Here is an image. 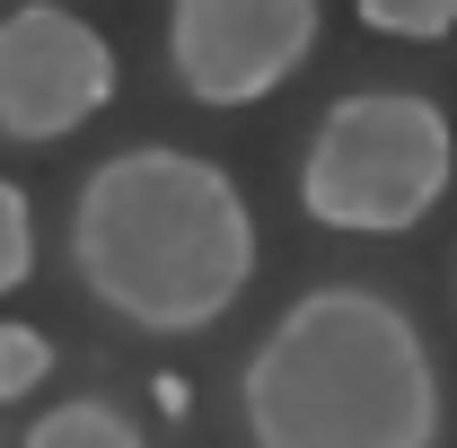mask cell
<instances>
[{
    "mask_svg": "<svg viewBox=\"0 0 457 448\" xmlns=\"http://www.w3.org/2000/svg\"><path fill=\"white\" fill-rule=\"evenodd\" d=\"M45 369H54V343L36 335V326H0V404L36 395V387H45Z\"/></svg>",
    "mask_w": 457,
    "mask_h": 448,
    "instance_id": "cell-9",
    "label": "cell"
},
{
    "mask_svg": "<svg viewBox=\"0 0 457 448\" xmlns=\"http://www.w3.org/2000/svg\"><path fill=\"white\" fill-rule=\"evenodd\" d=\"M317 54V0H168V71L194 106H255Z\"/></svg>",
    "mask_w": 457,
    "mask_h": 448,
    "instance_id": "cell-4",
    "label": "cell"
},
{
    "mask_svg": "<svg viewBox=\"0 0 457 448\" xmlns=\"http://www.w3.org/2000/svg\"><path fill=\"white\" fill-rule=\"evenodd\" d=\"M457 132L422 88H352L299 150V212L343 237H404L440 212Z\"/></svg>",
    "mask_w": 457,
    "mask_h": 448,
    "instance_id": "cell-3",
    "label": "cell"
},
{
    "mask_svg": "<svg viewBox=\"0 0 457 448\" xmlns=\"http://www.w3.org/2000/svg\"><path fill=\"white\" fill-rule=\"evenodd\" d=\"M237 413L255 448H440L449 395L404 299L317 281L246 352Z\"/></svg>",
    "mask_w": 457,
    "mask_h": 448,
    "instance_id": "cell-2",
    "label": "cell"
},
{
    "mask_svg": "<svg viewBox=\"0 0 457 448\" xmlns=\"http://www.w3.org/2000/svg\"><path fill=\"white\" fill-rule=\"evenodd\" d=\"M114 97V45L54 0L0 18V141H71Z\"/></svg>",
    "mask_w": 457,
    "mask_h": 448,
    "instance_id": "cell-5",
    "label": "cell"
},
{
    "mask_svg": "<svg viewBox=\"0 0 457 448\" xmlns=\"http://www.w3.org/2000/svg\"><path fill=\"white\" fill-rule=\"evenodd\" d=\"M27 273H36V203L0 176V299H9Z\"/></svg>",
    "mask_w": 457,
    "mask_h": 448,
    "instance_id": "cell-8",
    "label": "cell"
},
{
    "mask_svg": "<svg viewBox=\"0 0 457 448\" xmlns=\"http://www.w3.org/2000/svg\"><path fill=\"white\" fill-rule=\"evenodd\" d=\"M352 9H361V27H378L396 45H440L457 27V0H352Z\"/></svg>",
    "mask_w": 457,
    "mask_h": 448,
    "instance_id": "cell-7",
    "label": "cell"
},
{
    "mask_svg": "<svg viewBox=\"0 0 457 448\" xmlns=\"http://www.w3.org/2000/svg\"><path fill=\"white\" fill-rule=\"evenodd\" d=\"M71 273L141 335H212L255 281V212L203 150H114L71 194Z\"/></svg>",
    "mask_w": 457,
    "mask_h": 448,
    "instance_id": "cell-1",
    "label": "cell"
},
{
    "mask_svg": "<svg viewBox=\"0 0 457 448\" xmlns=\"http://www.w3.org/2000/svg\"><path fill=\"white\" fill-rule=\"evenodd\" d=\"M27 448H150V440H141V422H132L123 404L71 395V404H54L45 422H27Z\"/></svg>",
    "mask_w": 457,
    "mask_h": 448,
    "instance_id": "cell-6",
    "label": "cell"
}]
</instances>
